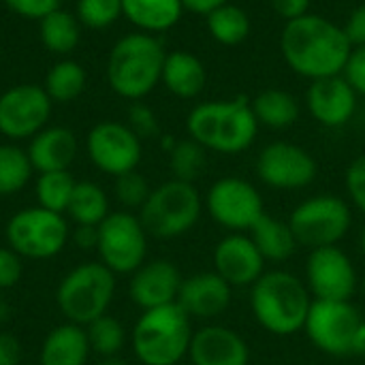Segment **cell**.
<instances>
[{"mask_svg":"<svg viewBox=\"0 0 365 365\" xmlns=\"http://www.w3.org/2000/svg\"><path fill=\"white\" fill-rule=\"evenodd\" d=\"M75 15L88 28H107L122 17V0H77Z\"/></svg>","mask_w":365,"mask_h":365,"instance_id":"obj_37","label":"cell"},{"mask_svg":"<svg viewBox=\"0 0 365 365\" xmlns=\"http://www.w3.org/2000/svg\"><path fill=\"white\" fill-rule=\"evenodd\" d=\"M192 334V319L180 304H169L143 310L135 323L130 342L141 365H178L188 357Z\"/></svg>","mask_w":365,"mask_h":365,"instance_id":"obj_5","label":"cell"},{"mask_svg":"<svg viewBox=\"0 0 365 365\" xmlns=\"http://www.w3.org/2000/svg\"><path fill=\"white\" fill-rule=\"evenodd\" d=\"M32 171L34 169L26 150L11 143L0 145V197H11L24 190L32 178Z\"/></svg>","mask_w":365,"mask_h":365,"instance_id":"obj_32","label":"cell"},{"mask_svg":"<svg viewBox=\"0 0 365 365\" xmlns=\"http://www.w3.org/2000/svg\"><path fill=\"white\" fill-rule=\"evenodd\" d=\"M28 158L38 173L68 171L77 156V137L64 126H45L28 143Z\"/></svg>","mask_w":365,"mask_h":365,"instance_id":"obj_22","label":"cell"},{"mask_svg":"<svg viewBox=\"0 0 365 365\" xmlns=\"http://www.w3.org/2000/svg\"><path fill=\"white\" fill-rule=\"evenodd\" d=\"M289 227L304 248L338 246L353 227V207L338 195L321 192L293 207Z\"/></svg>","mask_w":365,"mask_h":365,"instance_id":"obj_8","label":"cell"},{"mask_svg":"<svg viewBox=\"0 0 365 365\" xmlns=\"http://www.w3.org/2000/svg\"><path fill=\"white\" fill-rule=\"evenodd\" d=\"M38 34L45 49L58 56H68L81 38V21L77 15L56 9L38 21Z\"/></svg>","mask_w":365,"mask_h":365,"instance_id":"obj_28","label":"cell"},{"mask_svg":"<svg viewBox=\"0 0 365 365\" xmlns=\"http://www.w3.org/2000/svg\"><path fill=\"white\" fill-rule=\"evenodd\" d=\"M101 365H126V361L120 359V357H105V359L101 361Z\"/></svg>","mask_w":365,"mask_h":365,"instance_id":"obj_49","label":"cell"},{"mask_svg":"<svg viewBox=\"0 0 365 365\" xmlns=\"http://www.w3.org/2000/svg\"><path fill=\"white\" fill-rule=\"evenodd\" d=\"M148 231L133 212H111L98 225V257L113 274H133L145 263Z\"/></svg>","mask_w":365,"mask_h":365,"instance_id":"obj_12","label":"cell"},{"mask_svg":"<svg viewBox=\"0 0 365 365\" xmlns=\"http://www.w3.org/2000/svg\"><path fill=\"white\" fill-rule=\"evenodd\" d=\"M21 278V257L13 248L0 246V291L11 289Z\"/></svg>","mask_w":365,"mask_h":365,"instance_id":"obj_41","label":"cell"},{"mask_svg":"<svg viewBox=\"0 0 365 365\" xmlns=\"http://www.w3.org/2000/svg\"><path fill=\"white\" fill-rule=\"evenodd\" d=\"M77 182L68 171H49V173H38L36 178V201L41 207L56 212V214H64L68 210L73 190H75Z\"/></svg>","mask_w":365,"mask_h":365,"instance_id":"obj_33","label":"cell"},{"mask_svg":"<svg viewBox=\"0 0 365 365\" xmlns=\"http://www.w3.org/2000/svg\"><path fill=\"white\" fill-rule=\"evenodd\" d=\"M257 178L274 190H304L319 175L317 158L293 141L267 143L255 160Z\"/></svg>","mask_w":365,"mask_h":365,"instance_id":"obj_13","label":"cell"},{"mask_svg":"<svg viewBox=\"0 0 365 365\" xmlns=\"http://www.w3.org/2000/svg\"><path fill=\"white\" fill-rule=\"evenodd\" d=\"M165 58L167 51L154 34L133 32L122 36L107 58L109 88L133 103L145 98L160 83Z\"/></svg>","mask_w":365,"mask_h":365,"instance_id":"obj_4","label":"cell"},{"mask_svg":"<svg viewBox=\"0 0 365 365\" xmlns=\"http://www.w3.org/2000/svg\"><path fill=\"white\" fill-rule=\"evenodd\" d=\"M182 274L175 263L167 259L145 261L139 269L130 274L128 295L141 310H152L169 304H178L182 289Z\"/></svg>","mask_w":365,"mask_h":365,"instance_id":"obj_19","label":"cell"},{"mask_svg":"<svg viewBox=\"0 0 365 365\" xmlns=\"http://www.w3.org/2000/svg\"><path fill=\"white\" fill-rule=\"evenodd\" d=\"M9 248L19 257L45 261L60 255L71 240L64 214L49 212L41 205L24 207L11 216L4 229Z\"/></svg>","mask_w":365,"mask_h":365,"instance_id":"obj_9","label":"cell"},{"mask_svg":"<svg viewBox=\"0 0 365 365\" xmlns=\"http://www.w3.org/2000/svg\"><path fill=\"white\" fill-rule=\"evenodd\" d=\"M259 128L250 98L246 96L199 103L186 118V130L192 141L207 152L229 156L250 150Z\"/></svg>","mask_w":365,"mask_h":365,"instance_id":"obj_2","label":"cell"},{"mask_svg":"<svg viewBox=\"0 0 365 365\" xmlns=\"http://www.w3.org/2000/svg\"><path fill=\"white\" fill-rule=\"evenodd\" d=\"M351 51L344 28L317 13L287 21L280 32V53L287 66L310 81L342 75Z\"/></svg>","mask_w":365,"mask_h":365,"instance_id":"obj_1","label":"cell"},{"mask_svg":"<svg viewBox=\"0 0 365 365\" xmlns=\"http://www.w3.org/2000/svg\"><path fill=\"white\" fill-rule=\"evenodd\" d=\"M359 293L365 297V274L364 276H359Z\"/></svg>","mask_w":365,"mask_h":365,"instance_id":"obj_51","label":"cell"},{"mask_svg":"<svg viewBox=\"0 0 365 365\" xmlns=\"http://www.w3.org/2000/svg\"><path fill=\"white\" fill-rule=\"evenodd\" d=\"M122 15L139 32L156 34L173 28L182 15V0H122Z\"/></svg>","mask_w":365,"mask_h":365,"instance_id":"obj_26","label":"cell"},{"mask_svg":"<svg viewBox=\"0 0 365 365\" xmlns=\"http://www.w3.org/2000/svg\"><path fill=\"white\" fill-rule=\"evenodd\" d=\"M205 24H207L210 36L216 43L227 45V47H235L244 43L250 36V28H252L248 13L240 4H233V2H227L214 9L205 17Z\"/></svg>","mask_w":365,"mask_h":365,"instance_id":"obj_29","label":"cell"},{"mask_svg":"<svg viewBox=\"0 0 365 365\" xmlns=\"http://www.w3.org/2000/svg\"><path fill=\"white\" fill-rule=\"evenodd\" d=\"M188 359L192 365H250V346L231 327L203 325L192 334Z\"/></svg>","mask_w":365,"mask_h":365,"instance_id":"obj_21","label":"cell"},{"mask_svg":"<svg viewBox=\"0 0 365 365\" xmlns=\"http://www.w3.org/2000/svg\"><path fill=\"white\" fill-rule=\"evenodd\" d=\"M4 4L19 17L36 21H41L51 11L60 9V0H4Z\"/></svg>","mask_w":365,"mask_h":365,"instance_id":"obj_40","label":"cell"},{"mask_svg":"<svg viewBox=\"0 0 365 365\" xmlns=\"http://www.w3.org/2000/svg\"><path fill=\"white\" fill-rule=\"evenodd\" d=\"M312 302L306 282L287 269L265 272L250 287V312L257 325L278 338L304 331Z\"/></svg>","mask_w":365,"mask_h":365,"instance_id":"obj_3","label":"cell"},{"mask_svg":"<svg viewBox=\"0 0 365 365\" xmlns=\"http://www.w3.org/2000/svg\"><path fill=\"white\" fill-rule=\"evenodd\" d=\"M203 207L210 218L229 233H248L255 222L267 214L259 188L237 175L216 180L203 197Z\"/></svg>","mask_w":365,"mask_h":365,"instance_id":"obj_10","label":"cell"},{"mask_svg":"<svg viewBox=\"0 0 365 365\" xmlns=\"http://www.w3.org/2000/svg\"><path fill=\"white\" fill-rule=\"evenodd\" d=\"M88 75L83 66L71 58L56 62L45 75V92L53 103H71L86 90Z\"/></svg>","mask_w":365,"mask_h":365,"instance_id":"obj_31","label":"cell"},{"mask_svg":"<svg viewBox=\"0 0 365 365\" xmlns=\"http://www.w3.org/2000/svg\"><path fill=\"white\" fill-rule=\"evenodd\" d=\"M344 188L351 207L359 210L365 216V154L351 160L344 173Z\"/></svg>","mask_w":365,"mask_h":365,"instance_id":"obj_38","label":"cell"},{"mask_svg":"<svg viewBox=\"0 0 365 365\" xmlns=\"http://www.w3.org/2000/svg\"><path fill=\"white\" fill-rule=\"evenodd\" d=\"M361 323L364 317L353 302L314 299L304 334L321 353L329 357H349L353 355V344Z\"/></svg>","mask_w":365,"mask_h":365,"instance_id":"obj_11","label":"cell"},{"mask_svg":"<svg viewBox=\"0 0 365 365\" xmlns=\"http://www.w3.org/2000/svg\"><path fill=\"white\" fill-rule=\"evenodd\" d=\"M269 4H272L274 13L278 17H282L287 24V21H293V19L310 13L312 0H269Z\"/></svg>","mask_w":365,"mask_h":365,"instance_id":"obj_44","label":"cell"},{"mask_svg":"<svg viewBox=\"0 0 365 365\" xmlns=\"http://www.w3.org/2000/svg\"><path fill=\"white\" fill-rule=\"evenodd\" d=\"M90 353L86 327L66 321L45 336L38 353V365H86Z\"/></svg>","mask_w":365,"mask_h":365,"instance_id":"obj_24","label":"cell"},{"mask_svg":"<svg viewBox=\"0 0 365 365\" xmlns=\"http://www.w3.org/2000/svg\"><path fill=\"white\" fill-rule=\"evenodd\" d=\"M353 355L357 357H365V319L357 331V338H355V344H353Z\"/></svg>","mask_w":365,"mask_h":365,"instance_id":"obj_48","label":"cell"},{"mask_svg":"<svg viewBox=\"0 0 365 365\" xmlns=\"http://www.w3.org/2000/svg\"><path fill=\"white\" fill-rule=\"evenodd\" d=\"M167 154H169V169L173 180L195 184L203 175L207 165V150L197 141H192L190 137L175 141V145Z\"/></svg>","mask_w":365,"mask_h":365,"instance_id":"obj_34","label":"cell"},{"mask_svg":"<svg viewBox=\"0 0 365 365\" xmlns=\"http://www.w3.org/2000/svg\"><path fill=\"white\" fill-rule=\"evenodd\" d=\"M71 240L75 242L77 248H83V250L96 248V244H98V227L77 225V229L73 231Z\"/></svg>","mask_w":365,"mask_h":365,"instance_id":"obj_46","label":"cell"},{"mask_svg":"<svg viewBox=\"0 0 365 365\" xmlns=\"http://www.w3.org/2000/svg\"><path fill=\"white\" fill-rule=\"evenodd\" d=\"M115 295V274L103 263H81L58 284L56 304L68 323L86 327L107 314Z\"/></svg>","mask_w":365,"mask_h":365,"instance_id":"obj_7","label":"cell"},{"mask_svg":"<svg viewBox=\"0 0 365 365\" xmlns=\"http://www.w3.org/2000/svg\"><path fill=\"white\" fill-rule=\"evenodd\" d=\"M86 150L96 169L107 175H124L141 163V139L122 122H98L86 139Z\"/></svg>","mask_w":365,"mask_h":365,"instance_id":"obj_16","label":"cell"},{"mask_svg":"<svg viewBox=\"0 0 365 365\" xmlns=\"http://www.w3.org/2000/svg\"><path fill=\"white\" fill-rule=\"evenodd\" d=\"M66 214L75 225L98 227L111 214L107 192L94 182H77Z\"/></svg>","mask_w":365,"mask_h":365,"instance_id":"obj_30","label":"cell"},{"mask_svg":"<svg viewBox=\"0 0 365 365\" xmlns=\"http://www.w3.org/2000/svg\"><path fill=\"white\" fill-rule=\"evenodd\" d=\"M304 282L314 299L351 302L359 291V274L353 259L340 246L310 250Z\"/></svg>","mask_w":365,"mask_h":365,"instance_id":"obj_14","label":"cell"},{"mask_svg":"<svg viewBox=\"0 0 365 365\" xmlns=\"http://www.w3.org/2000/svg\"><path fill=\"white\" fill-rule=\"evenodd\" d=\"M53 101L43 86L19 83L0 94V133L6 139L21 141L41 133L51 115Z\"/></svg>","mask_w":365,"mask_h":365,"instance_id":"obj_15","label":"cell"},{"mask_svg":"<svg viewBox=\"0 0 365 365\" xmlns=\"http://www.w3.org/2000/svg\"><path fill=\"white\" fill-rule=\"evenodd\" d=\"M214 272L233 289H250L267 269L248 233H227L212 255Z\"/></svg>","mask_w":365,"mask_h":365,"instance_id":"obj_17","label":"cell"},{"mask_svg":"<svg viewBox=\"0 0 365 365\" xmlns=\"http://www.w3.org/2000/svg\"><path fill=\"white\" fill-rule=\"evenodd\" d=\"M233 299V287L214 269L184 278L178 304L192 321H214L222 317Z\"/></svg>","mask_w":365,"mask_h":365,"instance_id":"obj_20","label":"cell"},{"mask_svg":"<svg viewBox=\"0 0 365 365\" xmlns=\"http://www.w3.org/2000/svg\"><path fill=\"white\" fill-rule=\"evenodd\" d=\"M21 346L19 340L11 334H0V365H19Z\"/></svg>","mask_w":365,"mask_h":365,"instance_id":"obj_45","label":"cell"},{"mask_svg":"<svg viewBox=\"0 0 365 365\" xmlns=\"http://www.w3.org/2000/svg\"><path fill=\"white\" fill-rule=\"evenodd\" d=\"M86 336H88L90 351L103 359L105 357H118L120 351L124 349V342H126L124 325L109 314H103V317L94 319L92 323H88Z\"/></svg>","mask_w":365,"mask_h":365,"instance_id":"obj_35","label":"cell"},{"mask_svg":"<svg viewBox=\"0 0 365 365\" xmlns=\"http://www.w3.org/2000/svg\"><path fill=\"white\" fill-rule=\"evenodd\" d=\"M359 248H361V255L365 257V227L361 229V235H359Z\"/></svg>","mask_w":365,"mask_h":365,"instance_id":"obj_50","label":"cell"},{"mask_svg":"<svg viewBox=\"0 0 365 365\" xmlns=\"http://www.w3.org/2000/svg\"><path fill=\"white\" fill-rule=\"evenodd\" d=\"M128 126L141 141L160 135V124H158L156 113L152 111V107H148L141 101H135L128 107Z\"/></svg>","mask_w":365,"mask_h":365,"instance_id":"obj_39","label":"cell"},{"mask_svg":"<svg viewBox=\"0 0 365 365\" xmlns=\"http://www.w3.org/2000/svg\"><path fill=\"white\" fill-rule=\"evenodd\" d=\"M351 45L353 47H361L365 45V2H361L359 6H355L346 19V24L342 26Z\"/></svg>","mask_w":365,"mask_h":365,"instance_id":"obj_43","label":"cell"},{"mask_svg":"<svg viewBox=\"0 0 365 365\" xmlns=\"http://www.w3.org/2000/svg\"><path fill=\"white\" fill-rule=\"evenodd\" d=\"M160 83L178 98H197L205 83H207V71L201 58H197L190 51L175 49L169 51L163 64V77Z\"/></svg>","mask_w":365,"mask_h":365,"instance_id":"obj_23","label":"cell"},{"mask_svg":"<svg viewBox=\"0 0 365 365\" xmlns=\"http://www.w3.org/2000/svg\"><path fill=\"white\" fill-rule=\"evenodd\" d=\"M227 2H231V0H182L184 11H190V13H197L203 17H207L214 9H218Z\"/></svg>","mask_w":365,"mask_h":365,"instance_id":"obj_47","label":"cell"},{"mask_svg":"<svg viewBox=\"0 0 365 365\" xmlns=\"http://www.w3.org/2000/svg\"><path fill=\"white\" fill-rule=\"evenodd\" d=\"M113 192H115V199L120 201V205L126 212H133V210H141L145 205L152 188H150L148 180L135 169V171H128V173L115 178Z\"/></svg>","mask_w":365,"mask_h":365,"instance_id":"obj_36","label":"cell"},{"mask_svg":"<svg viewBox=\"0 0 365 365\" xmlns=\"http://www.w3.org/2000/svg\"><path fill=\"white\" fill-rule=\"evenodd\" d=\"M203 197L195 184L169 180L152 188L139 220L148 235L156 240H175L197 227L203 214Z\"/></svg>","mask_w":365,"mask_h":365,"instance_id":"obj_6","label":"cell"},{"mask_svg":"<svg viewBox=\"0 0 365 365\" xmlns=\"http://www.w3.org/2000/svg\"><path fill=\"white\" fill-rule=\"evenodd\" d=\"M250 107L255 111V118L259 126L272 128V130H287L291 128L302 113V105L295 94L280 90V88H267L259 92Z\"/></svg>","mask_w":365,"mask_h":365,"instance_id":"obj_27","label":"cell"},{"mask_svg":"<svg viewBox=\"0 0 365 365\" xmlns=\"http://www.w3.org/2000/svg\"><path fill=\"white\" fill-rule=\"evenodd\" d=\"M359 94L344 79V75L323 77L310 81L304 103L314 122L325 128L346 126L357 111Z\"/></svg>","mask_w":365,"mask_h":365,"instance_id":"obj_18","label":"cell"},{"mask_svg":"<svg viewBox=\"0 0 365 365\" xmlns=\"http://www.w3.org/2000/svg\"><path fill=\"white\" fill-rule=\"evenodd\" d=\"M248 235L255 242L261 257L265 259V263H284L299 248L289 227V220H280L269 214H263L248 231Z\"/></svg>","mask_w":365,"mask_h":365,"instance_id":"obj_25","label":"cell"},{"mask_svg":"<svg viewBox=\"0 0 365 365\" xmlns=\"http://www.w3.org/2000/svg\"><path fill=\"white\" fill-rule=\"evenodd\" d=\"M342 75L359 96H365V45L353 47Z\"/></svg>","mask_w":365,"mask_h":365,"instance_id":"obj_42","label":"cell"}]
</instances>
